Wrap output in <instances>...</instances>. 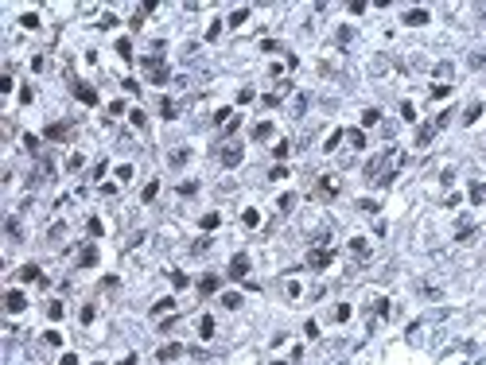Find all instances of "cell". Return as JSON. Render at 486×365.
<instances>
[{
  "label": "cell",
  "instance_id": "41",
  "mask_svg": "<svg viewBox=\"0 0 486 365\" xmlns=\"http://www.w3.org/2000/svg\"><path fill=\"white\" fill-rule=\"evenodd\" d=\"M117 179H125V183H128V179H132V167H128V163H121V167H117Z\"/></svg>",
  "mask_w": 486,
  "mask_h": 365
},
{
  "label": "cell",
  "instance_id": "30",
  "mask_svg": "<svg viewBox=\"0 0 486 365\" xmlns=\"http://www.w3.org/2000/svg\"><path fill=\"white\" fill-rule=\"evenodd\" d=\"M350 249H354L358 257H366V253H370V245H366V237H354V241H350Z\"/></svg>",
  "mask_w": 486,
  "mask_h": 365
},
{
  "label": "cell",
  "instance_id": "18",
  "mask_svg": "<svg viewBox=\"0 0 486 365\" xmlns=\"http://www.w3.org/2000/svg\"><path fill=\"white\" fill-rule=\"evenodd\" d=\"M199 225H203V229H218V225H222V214H218V210L203 214V221H199Z\"/></svg>",
  "mask_w": 486,
  "mask_h": 365
},
{
  "label": "cell",
  "instance_id": "7",
  "mask_svg": "<svg viewBox=\"0 0 486 365\" xmlns=\"http://www.w3.org/2000/svg\"><path fill=\"white\" fill-rule=\"evenodd\" d=\"M4 307H8L12 315H20L24 307H27V299H24V292H8V295H4Z\"/></svg>",
  "mask_w": 486,
  "mask_h": 365
},
{
  "label": "cell",
  "instance_id": "19",
  "mask_svg": "<svg viewBox=\"0 0 486 365\" xmlns=\"http://www.w3.org/2000/svg\"><path fill=\"white\" fill-rule=\"evenodd\" d=\"M346 140H350V148H366V132H362V128H350Z\"/></svg>",
  "mask_w": 486,
  "mask_h": 365
},
{
  "label": "cell",
  "instance_id": "21",
  "mask_svg": "<svg viewBox=\"0 0 486 365\" xmlns=\"http://www.w3.org/2000/svg\"><path fill=\"white\" fill-rule=\"evenodd\" d=\"M342 140H346V132H331V136H327V144H323V152H334Z\"/></svg>",
  "mask_w": 486,
  "mask_h": 365
},
{
  "label": "cell",
  "instance_id": "11",
  "mask_svg": "<svg viewBox=\"0 0 486 365\" xmlns=\"http://www.w3.org/2000/svg\"><path fill=\"white\" fill-rule=\"evenodd\" d=\"M432 136H435V124H424V128L416 132V148H428V144H432Z\"/></svg>",
  "mask_w": 486,
  "mask_h": 365
},
{
  "label": "cell",
  "instance_id": "45",
  "mask_svg": "<svg viewBox=\"0 0 486 365\" xmlns=\"http://www.w3.org/2000/svg\"><path fill=\"white\" fill-rule=\"evenodd\" d=\"M471 66H486V51H475V54H471Z\"/></svg>",
  "mask_w": 486,
  "mask_h": 365
},
{
  "label": "cell",
  "instance_id": "42",
  "mask_svg": "<svg viewBox=\"0 0 486 365\" xmlns=\"http://www.w3.org/2000/svg\"><path fill=\"white\" fill-rule=\"evenodd\" d=\"M284 292H288V299H296V295H300V284H296V280H288V284H284Z\"/></svg>",
  "mask_w": 486,
  "mask_h": 365
},
{
  "label": "cell",
  "instance_id": "1",
  "mask_svg": "<svg viewBox=\"0 0 486 365\" xmlns=\"http://www.w3.org/2000/svg\"><path fill=\"white\" fill-rule=\"evenodd\" d=\"M144 70H148L152 86H163V82H167V62H163L160 54H148V58H144Z\"/></svg>",
  "mask_w": 486,
  "mask_h": 365
},
{
  "label": "cell",
  "instance_id": "39",
  "mask_svg": "<svg viewBox=\"0 0 486 365\" xmlns=\"http://www.w3.org/2000/svg\"><path fill=\"white\" fill-rule=\"evenodd\" d=\"M304 113H307V94H300V97H296V117H304Z\"/></svg>",
  "mask_w": 486,
  "mask_h": 365
},
{
  "label": "cell",
  "instance_id": "28",
  "mask_svg": "<svg viewBox=\"0 0 486 365\" xmlns=\"http://www.w3.org/2000/svg\"><path fill=\"white\" fill-rule=\"evenodd\" d=\"M241 221L253 229V225H261V214H257V210H245V214H241Z\"/></svg>",
  "mask_w": 486,
  "mask_h": 365
},
{
  "label": "cell",
  "instance_id": "16",
  "mask_svg": "<svg viewBox=\"0 0 486 365\" xmlns=\"http://www.w3.org/2000/svg\"><path fill=\"white\" fill-rule=\"evenodd\" d=\"M218 284H222L218 276H203V280H199V292H203V295H210V292H218Z\"/></svg>",
  "mask_w": 486,
  "mask_h": 365
},
{
  "label": "cell",
  "instance_id": "3",
  "mask_svg": "<svg viewBox=\"0 0 486 365\" xmlns=\"http://www.w3.org/2000/svg\"><path fill=\"white\" fill-rule=\"evenodd\" d=\"M315 195H319V198H334V195H338V179H334V175H323L319 187H315Z\"/></svg>",
  "mask_w": 486,
  "mask_h": 365
},
{
  "label": "cell",
  "instance_id": "44",
  "mask_svg": "<svg viewBox=\"0 0 486 365\" xmlns=\"http://www.w3.org/2000/svg\"><path fill=\"white\" fill-rule=\"evenodd\" d=\"M334 318H338V322H346V318H350V307H346V303H342V307H334Z\"/></svg>",
  "mask_w": 486,
  "mask_h": 365
},
{
  "label": "cell",
  "instance_id": "10",
  "mask_svg": "<svg viewBox=\"0 0 486 365\" xmlns=\"http://www.w3.org/2000/svg\"><path fill=\"white\" fill-rule=\"evenodd\" d=\"M179 354H183V346H175V342H167V346H160V354H156V358H160V362H175Z\"/></svg>",
  "mask_w": 486,
  "mask_h": 365
},
{
  "label": "cell",
  "instance_id": "22",
  "mask_svg": "<svg viewBox=\"0 0 486 365\" xmlns=\"http://www.w3.org/2000/svg\"><path fill=\"white\" fill-rule=\"evenodd\" d=\"M167 311H175V299H171V295H167V299H160V303L152 307V315H167Z\"/></svg>",
  "mask_w": 486,
  "mask_h": 365
},
{
  "label": "cell",
  "instance_id": "15",
  "mask_svg": "<svg viewBox=\"0 0 486 365\" xmlns=\"http://www.w3.org/2000/svg\"><path fill=\"white\" fill-rule=\"evenodd\" d=\"M199 338H214V318H210V315L199 318Z\"/></svg>",
  "mask_w": 486,
  "mask_h": 365
},
{
  "label": "cell",
  "instance_id": "27",
  "mask_svg": "<svg viewBox=\"0 0 486 365\" xmlns=\"http://www.w3.org/2000/svg\"><path fill=\"white\" fill-rule=\"evenodd\" d=\"M156 195H160V183H148V187H144V191H140V198H144V202H152V198H156Z\"/></svg>",
  "mask_w": 486,
  "mask_h": 365
},
{
  "label": "cell",
  "instance_id": "46",
  "mask_svg": "<svg viewBox=\"0 0 486 365\" xmlns=\"http://www.w3.org/2000/svg\"><path fill=\"white\" fill-rule=\"evenodd\" d=\"M58 365H78V358H74V354H62V358H58Z\"/></svg>",
  "mask_w": 486,
  "mask_h": 365
},
{
  "label": "cell",
  "instance_id": "43",
  "mask_svg": "<svg viewBox=\"0 0 486 365\" xmlns=\"http://www.w3.org/2000/svg\"><path fill=\"white\" fill-rule=\"evenodd\" d=\"M401 117H405V121H416V109H412V105L405 101V105H401Z\"/></svg>",
  "mask_w": 486,
  "mask_h": 365
},
{
  "label": "cell",
  "instance_id": "34",
  "mask_svg": "<svg viewBox=\"0 0 486 365\" xmlns=\"http://www.w3.org/2000/svg\"><path fill=\"white\" fill-rule=\"evenodd\" d=\"M94 315H98V307H94V303H86V307H82V315H78V318H82V322H94Z\"/></svg>",
  "mask_w": 486,
  "mask_h": 365
},
{
  "label": "cell",
  "instance_id": "25",
  "mask_svg": "<svg viewBox=\"0 0 486 365\" xmlns=\"http://www.w3.org/2000/svg\"><path fill=\"white\" fill-rule=\"evenodd\" d=\"M288 152H292V144H288V140H276V144H272V156H276V159H284Z\"/></svg>",
  "mask_w": 486,
  "mask_h": 365
},
{
  "label": "cell",
  "instance_id": "38",
  "mask_svg": "<svg viewBox=\"0 0 486 365\" xmlns=\"http://www.w3.org/2000/svg\"><path fill=\"white\" fill-rule=\"evenodd\" d=\"M447 94H451V86H447V82H439V86H432V97H447Z\"/></svg>",
  "mask_w": 486,
  "mask_h": 365
},
{
  "label": "cell",
  "instance_id": "8",
  "mask_svg": "<svg viewBox=\"0 0 486 365\" xmlns=\"http://www.w3.org/2000/svg\"><path fill=\"white\" fill-rule=\"evenodd\" d=\"M405 24H409V27H424V24H428V12H424V8H412V12L405 16Z\"/></svg>",
  "mask_w": 486,
  "mask_h": 365
},
{
  "label": "cell",
  "instance_id": "14",
  "mask_svg": "<svg viewBox=\"0 0 486 365\" xmlns=\"http://www.w3.org/2000/svg\"><path fill=\"white\" fill-rule=\"evenodd\" d=\"M20 280H24V284H31V280H39V284H43V276H39V268H35V264H24V268H20Z\"/></svg>",
  "mask_w": 486,
  "mask_h": 365
},
{
  "label": "cell",
  "instance_id": "13",
  "mask_svg": "<svg viewBox=\"0 0 486 365\" xmlns=\"http://www.w3.org/2000/svg\"><path fill=\"white\" fill-rule=\"evenodd\" d=\"M187 159H191V148H175V152L167 156V163H171V167H183Z\"/></svg>",
  "mask_w": 486,
  "mask_h": 365
},
{
  "label": "cell",
  "instance_id": "48",
  "mask_svg": "<svg viewBox=\"0 0 486 365\" xmlns=\"http://www.w3.org/2000/svg\"><path fill=\"white\" fill-rule=\"evenodd\" d=\"M94 365H102V362H94Z\"/></svg>",
  "mask_w": 486,
  "mask_h": 365
},
{
  "label": "cell",
  "instance_id": "47",
  "mask_svg": "<svg viewBox=\"0 0 486 365\" xmlns=\"http://www.w3.org/2000/svg\"><path fill=\"white\" fill-rule=\"evenodd\" d=\"M269 365H284V362H269Z\"/></svg>",
  "mask_w": 486,
  "mask_h": 365
},
{
  "label": "cell",
  "instance_id": "37",
  "mask_svg": "<svg viewBox=\"0 0 486 365\" xmlns=\"http://www.w3.org/2000/svg\"><path fill=\"white\" fill-rule=\"evenodd\" d=\"M24 148H27V152H39V136L27 132V136H24Z\"/></svg>",
  "mask_w": 486,
  "mask_h": 365
},
{
  "label": "cell",
  "instance_id": "2",
  "mask_svg": "<svg viewBox=\"0 0 486 365\" xmlns=\"http://www.w3.org/2000/svg\"><path fill=\"white\" fill-rule=\"evenodd\" d=\"M226 276H233V280H245V276H249V257H245V253H237V257L230 261V272H226Z\"/></svg>",
  "mask_w": 486,
  "mask_h": 365
},
{
  "label": "cell",
  "instance_id": "23",
  "mask_svg": "<svg viewBox=\"0 0 486 365\" xmlns=\"http://www.w3.org/2000/svg\"><path fill=\"white\" fill-rule=\"evenodd\" d=\"M245 20H249V8H237V12H233V16H230V27H241V24H245Z\"/></svg>",
  "mask_w": 486,
  "mask_h": 365
},
{
  "label": "cell",
  "instance_id": "31",
  "mask_svg": "<svg viewBox=\"0 0 486 365\" xmlns=\"http://www.w3.org/2000/svg\"><path fill=\"white\" fill-rule=\"evenodd\" d=\"M117 54H121V58H132V43H128V39H117Z\"/></svg>",
  "mask_w": 486,
  "mask_h": 365
},
{
  "label": "cell",
  "instance_id": "33",
  "mask_svg": "<svg viewBox=\"0 0 486 365\" xmlns=\"http://www.w3.org/2000/svg\"><path fill=\"white\" fill-rule=\"evenodd\" d=\"M276 206H280V210H284V214H288V210L296 206V195H280V202H276Z\"/></svg>",
  "mask_w": 486,
  "mask_h": 365
},
{
  "label": "cell",
  "instance_id": "35",
  "mask_svg": "<svg viewBox=\"0 0 486 365\" xmlns=\"http://www.w3.org/2000/svg\"><path fill=\"white\" fill-rule=\"evenodd\" d=\"M43 342H47V346H62V334H58V330H47Z\"/></svg>",
  "mask_w": 486,
  "mask_h": 365
},
{
  "label": "cell",
  "instance_id": "26",
  "mask_svg": "<svg viewBox=\"0 0 486 365\" xmlns=\"http://www.w3.org/2000/svg\"><path fill=\"white\" fill-rule=\"evenodd\" d=\"M128 121H132V124H136V128H148V117H144V113H140V109H132V113H128Z\"/></svg>",
  "mask_w": 486,
  "mask_h": 365
},
{
  "label": "cell",
  "instance_id": "36",
  "mask_svg": "<svg viewBox=\"0 0 486 365\" xmlns=\"http://www.w3.org/2000/svg\"><path fill=\"white\" fill-rule=\"evenodd\" d=\"M160 113H163V121H171L175 117V101H160Z\"/></svg>",
  "mask_w": 486,
  "mask_h": 365
},
{
  "label": "cell",
  "instance_id": "20",
  "mask_svg": "<svg viewBox=\"0 0 486 365\" xmlns=\"http://www.w3.org/2000/svg\"><path fill=\"white\" fill-rule=\"evenodd\" d=\"M222 303H226V307H230V311H237V307H241V303H245V299H241V295H237V292H226V295H222Z\"/></svg>",
  "mask_w": 486,
  "mask_h": 365
},
{
  "label": "cell",
  "instance_id": "5",
  "mask_svg": "<svg viewBox=\"0 0 486 365\" xmlns=\"http://www.w3.org/2000/svg\"><path fill=\"white\" fill-rule=\"evenodd\" d=\"M74 97H78L82 105H98V90L86 86V82H78V86H74Z\"/></svg>",
  "mask_w": 486,
  "mask_h": 365
},
{
  "label": "cell",
  "instance_id": "6",
  "mask_svg": "<svg viewBox=\"0 0 486 365\" xmlns=\"http://www.w3.org/2000/svg\"><path fill=\"white\" fill-rule=\"evenodd\" d=\"M241 159H245V152H241L237 144H226V148H222V163H226V167H237Z\"/></svg>",
  "mask_w": 486,
  "mask_h": 365
},
{
  "label": "cell",
  "instance_id": "9",
  "mask_svg": "<svg viewBox=\"0 0 486 365\" xmlns=\"http://www.w3.org/2000/svg\"><path fill=\"white\" fill-rule=\"evenodd\" d=\"M70 136V128L62 124V121H54V124H47V140H66Z\"/></svg>",
  "mask_w": 486,
  "mask_h": 365
},
{
  "label": "cell",
  "instance_id": "24",
  "mask_svg": "<svg viewBox=\"0 0 486 365\" xmlns=\"http://www.w3.org/2000/svg\"><path fill=\"white\" fill-rule=\"evenodd\" d=\"M378 121H381V113H378V109H366V113H362V124H366V128H374Z\"/></svg>",
  "mask_w": 486,
  "mask_h": 365
},
{
  "label": "cell",
  "instance_id": "40",
  "mask_svg": "<svg viewBox=\"0 0 486 365\" xmlns=\"http://www.w3.org/2000/svg\"><path fill=\"white\" fill-rule=\"evenodd\" d=\"M98 27H102V31H109V27H117V16H102V20H98Z\"/></svg>",
  "mask_w": 486,
  "mask_h": 365
},
{
  "label": "cell",
  "instance_id": "32",
  "mask_svg": "<svg viewBox=\"0 0 486 365\" xmlns=\"http://www.w3.org/2000/svg\"><path fill=\"white\" fill-rule=\"evenodd\" d=\"M479 113H483V105L475 101V105H471V109H467V117H463V121H467V124H475V121H479Z\"/></svg>",
  "mask_w": 486,
  "mask_h": 365
},
{
  "label": "cell",
  "instance_id": "29",
  "mask_svg": "<svg viewBox=\"0 0 486 365\" xmlns=\"http://www.w3.org/2000/svg\"><path fill=\"white\" fill-rule=\"evenodd\" d=\"M86 229H90V237H102V233H105V225H102L98 218H90V221H86Z\"/></svg>",
  "mask_w": 486,
  "mask_h": 365
},
{
  "label": "cell",
  "instance_id": "12",
  "mask_svg": "<svg viewBox=\"0 0 486 365\" xmlns=\"http://www.w3.org/2000/svg\"><path fill=\"white\" fill-rule=\"evenodd\" d=\"M78 264H82V268H94V264H98V249H94V245H86V249H82V257H78Z\"/></svg>",
  "mask_w": 486,
  "mask_h": 365
},
{
  "label": "cell",
  "instance_id": "4",
  "mask_svg": "<svg viewBox=\"0 0 486 365\" xmlns=\"http://www.w3.org/2000/svg\"><path fill=\"white\" fill-rule=\"evenodd\" d=\"M334 261V253H331V249H315V253H311V257H307V264H311V268H315V272H323L327 264Z\"/></svg>",
  "mask_w": 486,
  "mask_h": 365
},
{
  "label": "cell",
  "instance_id": "17",
  "mask_svg": "<svg viewBox=\"0 0 486 365\" xmlns=\"http://www.w3.org/2000/svg\"><path fill=\"white\" fill-rule=\"evenodd\" d=\"M253 140H272V121H261L253 128Z\"/></svg>",
  "mask_w": 486,
  "mask_h": 365
}]
</instances>
